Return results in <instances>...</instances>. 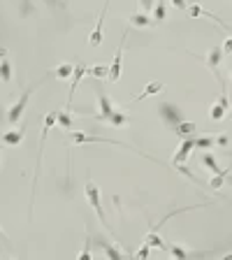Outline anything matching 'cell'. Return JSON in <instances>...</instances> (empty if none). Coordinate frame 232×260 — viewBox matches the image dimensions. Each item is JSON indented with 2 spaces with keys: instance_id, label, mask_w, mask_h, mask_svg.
<instances>
[{
  "instance_id": "obj_5",
  "label": "cell",
  "mask_w": 232,
  "mask_h": 260,
  "mask_svg": "<svg viewBox=\"0 0 232 260\" xmlns=\"http://www.w3.org/2000/svg\"><path fill=\"white\" fill-rule=\"evenodd\" d=\"M95 95H98V105H100V112L95 114V119H98V121H105V123H107V121H109V117L116 112V107L111 105V100L107 98L105 91L100 89V86H98V93H95Z\"/></svg>"
},
{
  "instance_id": "obj_35",
  "label": "cell",
  "mask_w": 232,
  "mask_h": 260,
  "mask_svg": "<svg viewBox=\"0 0 232 260\" xmlns=\"http://www.w3.org/2000/svg\"><path fill=\"white\" fill-rule=\"evenodd\" d=\"M223 54H225V56H232V35L225 40V45H223Z\"/></svg>"
},
{
  "instance_id": "obj_3",
  "label": "cell",
  "mask_w": 232,
  "mask_h": 260,
  "mask_svg": "<svg viewBox=\"0 0 232 260\" xmlns=\"http://www.w3.org/2000/svg\"><path fill=\"white\" fill-rule=\"evenodd\" d=\"M158 114H161L163 123H165L167 128H172V130H174V128L183 121V119H181V109H179L177 105H172V102H161V105H158Z\"/></svg>"
},
{
  "instance_id": "obj_2",
  "label": "cell",
  "mask_w": 232,
  "mask_h": 260,
  "mask_svg": "<svg viewBox=\"0 0 232 260\" xmlns=\"http://www.w3.org/2000/svg\"><path fill=\"white\" fill-rule=\"evenodd\" d=\"M86 200H89V205L95 209V214H98V218H100V223L109 230V223H107V216H105V209H102V198H100V189L95 186L93 181H86Z\"/></svg>"
},
{
  "instance_id": "obj_29",
  "label": "cell",
  "mask_w": 232,
  "mask_h": 260,
  "mask_svg": "<svg viewBox=\"0 0 232 260\" xmlns=\"http://www.w3.org/2000/svg\"><path fill=\"white\" fill-rule=\"evenodd\" d=\"M86 258H91V237L86 235V242H84V251L79 253V260H86Z\"/></svg>"
},
{
  "instance_id": "obj_10",
  "label": "cell",
  "mask_w": 232,
  "mask_h": 260,
  "mask_svg": "<svg viewBox=\"0 0 232 260\" xmlns=\"http://www.w3.org/2000/svg\"><path fill=\"white\" fill-rule=\"evenodd\" d=\"M223 56H225V54H223V47H214V49L209 51V58H207V67H209L216 77H218V82H221V84H223V77L218 75V65H221Z\"/></svg>"
},
{
  "instance_id": "obj_9",
  "label": "cell",
  "mask_w": 232,
  "mask_h": 260,
  "mask_svg": "<svg viewBox=\"0 0 232 260\" xmlns=\"http://www.w3.org/2000/svg\"><path fill=\"white\" fill-rule=\"evenodd\" d=\"M188 14H190V17H193V19H198V17H205V19H214V21L218 23V26H221V28H225V30H227V28H230V26H227L225 21H223L221 17H216V14H211L209 10H205V7H202V5H198V3H193V5L188 7Z\"/></svg>"
},
{
  "instance_id": "obj_8",
  "label": "cell",
  "mask_w": 232,
  "mask_h": 260,
  "mask_svg": "<svg viewBox=\"0 0 232 260\" xmlns=\"http://www.w3.org/2000/svg\"><path fill=\"white\" fill-rule=\"evenodd\" d=\"M107 7H109V0H105V5H102V12H100V19H98V23H95L93 33L89 35V45H91V47H100V45H102V23H105Z\"/></svg>"
},
{
  "instance_id": "obj_23",
  "label": "cell",
  "mask_w": 232,
  "mask_h": 260,
  "mask_svg": "<svg viewBox=\"0 0 232 260\" xmlns=\"http://www.w3.org/2000/svg\"><path fill=\"white\" fill-rule=\"evenodd\" d=\"M0 79H3V82H12V63H10V58H3V61H0Z\"/></svg>"
},
{
  "instance_id": "obj_39",
  "label": "cell",
  "mask_w": 232,
  "mask_h": 260,
  "mask_svg": "<svg viewBox=\"0 0 232 260\" xmlns=\"http://www.w3.org/2000/svg\"><path fill=\"white\" fill-rule=\"evenodd\" d=\"M0 237H3V233H0Z\"/></svg>"
},
{
  "instance_id": "obj_38",
  "label": "cell",
  "mask_w": 232,
  "mask_h": 260,
  "mask_svg": "<svg viewBox=\"0 0 232 260\" xmlns=\"http://www.w3.org/2000/svg\"><path fill=\"white\" fill-rule=\"evenodd\" d=\"M0 163H3V156H0Z\"/></svg>"
},
{
  "instance_id": "obj_31",
  "label": "cell",
  "mask_w": 232,
  "mask_h": 260,
  "mask_svg": "<svg viewBox=\"0 0 232 260\" xmlns=\"http://www.w3.org/2000/svg\"><path fill=\"white\" fill-rule=\"evenodd\" d=\"M149 255H151V246L146 242H144V246L139 251H135V258H149Z\"/></svg>"
},
{
  "instance_id": "obj_11",
  "label": "cell",
  "mask_w": 232,
  "mask_h": 260,
  "mask_svg": "<svg viewBox=\"0 0 232 260\" xmlns=\"http://www.w3.org/2000/svg\"><path fill=\"white\" fill-rule=\"evenodd\" d=\"M84 75H86V65H84V63L74 65V72H72V86H70V98H67V109H70L72 98H74V91H77V86H79V82H82Z\"/></svg>"
},
{
  "instance_id": "obj_24",
  "label": "cell",
  "mask_w": 232,
  "mask_h": 260,
  "mask_svg": "<svg viewBox=\"0 0 232 260\" xmlns=\"http://www.w3.org/2000/svg\"><path fill=\"white\" fill-rule=\"evenodd\" d=\"M225 117H227V112L223 109V107L218 105V102L209 107V119H211V121H223V119H225Z\"/></svg>"
},
{
  "instance_id": "obj_36",
  "label": "cell",
  "mask_w": 232,
  "mask_h": 260,
  "mask_svg": "<svg viewBox=\"0 0 232 260\" xmlns=\"http://www.w3.org/2000/svg\"><path fill=\"white\" fill-rule=\"evenodd\" d=\"M3 58H7V49H5V47H0V61H3Z\"/></svg>"
},
{
  "instance_id": "obj_20",
  "label": "cell",
  "mask_w": 232,
  "mask_h": 260,
  "mask_svg": "<svg viewBox=\"0 0 232 260\" xmlns=\"http://www.w3.org/2000/svg\"><path fill=\"white\" fill-rule=\"evenodd\" d=\"M195 130H198V126H195L193 121H181L177 128H174V133H177L179 137H190Z\"/></svg>"
},
{
  "instance_id": "obj_16",
  "label": "cell",
  "mask_w": 232,
  "mask_h": 260,
  "mask_svg": "<svg viewBox=\"0 0 232 260\" xmlns=\"http://www.w3.org/2000/svg\"><path fill=\"white\" fill-rule=\"evenodd\" d=\"M200 161H202V165H205L209 172H214V174H218V172H223V167L218 165V161H216V156H214V154H209V151H205Z\"/></svg>"
},
{
  "instance_id": "obj_30",
  "label": "cell",
  "mask_w": 232,
  "mask_h": 260,
  "mask_svg": "<svg viewBox=\"0 0 232 260\" xmlns=\"http://www.w3.org/2000/svg\"><path fill=\"white\" fill-rule=\"evenodd\" d=\"M216 146H218V149H227V146H230V135H218V137H216Z\"/></svg>"
},
{
  "instance_id": "obj_18",
  "label": "cell",
  "mask_w": 232,
  "mask_h": 260,
  "mask_svg": "<svg viewBox=\"0 0 232 260\" xmlns=\"http://www.w3.org/2000/svg\"><path fill=\"white\" fill-rule=\"evenodd\" d=\"M144 242L149 244V246H153V249H161V251H167V244L161 239V235H158V230H151L146 237H144Z\"/></svg>"
},
{
  "instance_id": "obj_40",
  "label": "cell",
  "mask_w": 232,
  "mask_h": 260,
  "mask_svg": "<svg viewBox=\"0 0 232 260\" xmlns=\"http://www.w3.org/2000/svg\"><path fill=\"white\" fill-rule=\"evenodd\" d=\"M230 72H232V67H230Z\"/></svg>"
},
{
  "instance_id": "obj_32",
  "label": "cell",
  "mask_w": 232,
  "mask_h": 260,
  "mask_svg": "<svg viewBox=\"0 0 232 260\" xmlns=\"http://www.w3.org/2000/svg\"><path fill=\"white\" fill-rule=\"evenodd\" d=\"M218 105H221L225 112H230V98H227V89L221 93V98H218Z\"/></svg>"
},
{
  "instance_id": "obj_19",
  "label": "cell",
  "mask_w": 232,
  "mask_h": 260,
  "mask_svg": "<svg viewBox=\"0 0 232 260\" xmlns=\"http://www.w3.org/2000/svg\"><path fill=\"white\" fill-rule=\"evenodd\" d=\"M56 121L63 126V130H67L70 133L72 130V126H74V121H72V114H70V109H63V112H56Z\"/></svg>"
},
{
  "instance_id": "obj_33",
  "label": "cell",
  "mask_w": 232,
  "mask_h": 260,
  "mask_svg": "<svg viewBox=\"0 0 232 260\" xmlns=\"http://www.w3.org/2000/svg\"><path fill=\"white\" fill-rule=\"evenodd\" d=\"M172 7H177L179 12H186L188 10V0H170Z\"/></svg>"
},
{
  "instance_id": "obj_26",
  "label": "cell",
  "mask_w": 232,
  "mask_h": 260,
  "mask_svg": "<svg viewBox=\"0 0 232 260\" xmlns=\"http://www.w3.org/2000/svg\"><path fill=\"white\" fill-rule=\"evenodd\" d=\"M167 251H170V255L172 258H193V255H198V253H190V251H186V249H181V246H167Z\"/></svg>"
},
{
  "instance_id": "obj_13",
  "label": "cell",
  "mask_w": 232,
  "mask_h": 260,
  "mask_svg": "<svg viewBox=\"0 0 232 260\" xmlns=\"http://www.w3.org/2000/svg\"><path fill=\"white\" fill-rule=\"evenodd\" d=\"M128 23L135 28H151L153 26V19H151L149 14H144V12H133L130 19H128Z\"/></svg>"
},
{
  "instance_id": "obj_25",
  "label": "cell",
  "mask_w": 232,
  "mask_h": 260,
  "mask_svg": "<svg viewBox=\"0 0 232 260\" xmlns=\"http://www.w3.org/2000/svg\"><path fill=\"white\" fill-rule=\"evenodd\" d=\"M98 244L102 246V251H105V255H109V258H114V260H119L121 258V251L119 249H114V246H109V242H105V239H100L98 237Z\"/></svg>"
},
{
  "instance_id": "obj_4",
  "label": "cell",
  "mask_w": 232,
  "mask_h": 260,
  "mask_svg": "<svg viewBox=\"0 0 232 260\" xmlns=\"http://www.w3.org/2000/svg\"><path fill=\"white\" fill-rule=\"evenodd\" d=\"M126 40H128V30H123L121 42H119V47H116V54H114V63H111L109 75H107V79H109V82H114V84L121 79V61H123V47H126Z\"/></svg>"
},
{
  "instance_id": "obj_28",
  "label": "cell",
  "mask_w": 232,
  "mask_h": 260,
  "mask_svg": "<svg viewBox=\"0 0 232 260\" xmlns=\"http://www.w3.org/2000/svg\"><path fill=\"white\" fill-rule=\"evenodd\" d=\"M86 75H91V77H95V79H102V77H107V75H109V67H107V65L91 67V70H86Z\"/></svg>"
},
{
  "instance_id": "obj_15",
  "label": "cell",
  "mask_w": 232,
  "mask_h": 260,
  "mask_svg": "<svg viewBox=\"0 0 232 260\" xmlns=\"http://www.w3.org/2000/svg\"><path fill=\"white\" fill-rule=\"evenodd\" d=\"M167 17V0H156V5H153V26L156 23H163Z\"/></svg>"
},
{
  "instance_id": "obj_27",
  "label": "cell",
  "mask_w": 232,
  "mask_h": 260,
  "mask_svg": "<svg viewBox=\"0 0 232 260\" xmlns=\"http://www.w3.org/2000/svg\"><path fill=\"white\" fill-rule=\"evenodd\" d=\"M214 146H216V137H198L195 139V149L209 151V149H214Z\"/></svg>"
},
{
  "instance_id": "obj_1",
  "label": "cell",
  "mask_w": 232,
  "mask_h": 260,
  "mask_svg": "<svg viewBox=\"0 0 232 260\" xmlns=\"http://www.w3.org/2000/svg\"><path fill=\"white\" fill-rule=\"evenodd\" d=\"M35 86L37 84H30L26 91H23V95L14 102V105L7 109V121L12 123V126H17L19 121H21V117H23V112H26V107H28V102H30V95H33V91H35Z\"/></svg>"
},
{
  "instance_id": "obj_12",
  "label": "cell",
  "mask_w": 232,
  "mask_h": 260,
  "mask_svg": "<svg viewBox=\"0 0 232 260\" xmlns=\"http://www.w3.org/2000/svg\"><path fill=\"white\" fill-rule=\"evenodd\" d=\"M23 137H26V128H14V130H7V133L3 135V142H5L7 146H19V144L23 142Z\"/></svg>"
},
{
  "instance_id": "obj_7",
  "label": "cell",
  "mask_w": 232,
  "mask_h": 260,
  "mask_svg": "<svg viewBox=\"0 0 232 260\" xmlns=\"http://www.w3.org/2000/svg\"><path fill=\"white\" fill-rule=\"evenodd\" d=\"M193 149H195V139H193V137H183V142H181V146H179V151L174 154V158H172V165H183V163L190 158Z\"/></svg>"
},
{
  "instance_id": "obj_17",
  "label": "cell",
  "mask_w": 232,
  "mask_h": 260,
  "mask_svg": "<svg viewBox=\"0 0 232 260\" xmlns=\"http://www.w3.org/2000/svg\"><path fill=\"white\" fill-rule=\"evenodd\" d=\"M230 174H232L230 167H227V170H223V172H218V174H214V179L209 181V189H211V191H218V189L223 186V183H225L227 179H230Z\"/></svg>"
},
{
  "instance_id": "obj_14",
  "label": "cell",
  "mask_w": 232,
  "mask_h": 260,
  "mask_svg": "<svg viewBox=\"0 0 232 260\" xmlns=\"http://www.w3.org/2000/svg\"><path fill=\"white\" fill-rule=\"evenodd\" d=\"M163 89H165V84H163V82H151V84H146L142 93H139L137 98H135V102H142V100L151 98V95H158Z\"/></svg>"
},
{
  "instance_id": "obj_6",
  "label": "cell",
  "mask_w": 232,
  "mask_h": 260,
  "mask_svg": "<svg viewBox=\"0 0 232 260\" xmlns=\"http://www.w3.org/2000/svg\"><path fill=\"white\" fill-rule=\"evenodd\" d=\"M70 139L74 144H93V142H100V144H119V146H126L123 142H116V139H107V137H100V135L74 133V130H70Z\"/></svg>"
},
{
  "instance_id": "obj_34",
  "label": "cell",
  "mask_w": 232,
  "mask_h": 260,
  "mask_svg": "<svg viewBox=\"0 0 232 260\" xmlns=\"http://www.w3.org/2000/svg\"><path fill=\"white\" fill-rule=\"evenodd\" d=\"M139 5H142V10H144V12H153L156 0H139Z\"/></svg>"
},
{
  "instance_id": "obj_22",
  "label": "cell",
  "mask_w": 232,
  "mask_h": 260,
  "mask_svg": "<svg viewBox=\"0 0 232 260\" xmlns=\"http://www.w3.org/2000/svg\"><path fill=\"white\" fill-rule=\"evenodd\" d=\"M72 72H74V65H70V63H65V65H58L51 75L54 77H58V79H67V77H72Z\"/></svg>"
},
{
  "instance_id": "obj_37",
  "label": "cell",
  "mask_w": 232,
  "mask_h": 260,
  "mask_svg": "<svg viewBox=\"0 0 232 260\" xmlns=\"http://www.w3.org/2000/svg\"><path fill=\"white\" fill-rule=\"evenodd\" d=\"M227 98H230V107H232V91H227Z\"/></svg>"
},
{
  "instance_id": "obj_21",
  "label": "cell",
  "mask_w": 232,
  "mask_h": 260,
  "mask_svg": "<svg viewBox=\"0 0 232 260\" xmlns=\"http://www.w3.org/2000/svg\"><path fill=\"white\" fill-rule=\"evenodd\" d=\"M107 123H109V126H116V128H119V126H126V123H130V117H128L126 112L116 109L114 114L109 117V121H107Z\"/></svg>"
}]
</instances>
